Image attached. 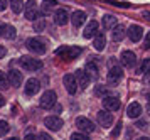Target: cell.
Masks as SVG:
<instances>
[{
	"mask_svg": "<svg viewBox=\"0 0 150 140\" xmlns=\"http://www.w3.org/2000/svg\"><path fill=\"white\" fill-rule=\"evenodd\" d=\"M39 81L35 80V78H30V80H27V83H25V95L27 96H32V95H35L37 91H39Z\"/></svg>",
	"mask_w": 150,
	"mask_h": 140,
	"instance_id": "cell-15",
	"label": "cell"
},
{
	"mask_svg": "<svg viewBox=\"0 0 150 140\" xmlns=\"http://www.w3.org/2000/svg\"><path fill=\"white\" fill-rule=\"evenodd\" d=\"M86 71H89L91 74H95V76H96V73H98V66H96L93 61H89L88 64H86Z\"/></svg>",
	"mask_w": 150,
	"mask_h": 140,
	"instance_id": "cell-31",
	"label": "cell"
},
{
	"mask_svg": "<svg viewBox=\"0 0 150 140\" xmlns=\"http://www.w3.org/2000/svg\"><path fill=\"white\" fill-rule=\"evenodd\" d=\"M39 15H41V12H37L35 9H30V10H27V12H25V19L37 20V19H39Z\"/></svg>",
	"mask_w": 150,
	"mask_h": 140,
	"instance_id": "cell-27",
	"label": "cell"
},
{
	"mask_svg": "<svg viewBox=\"0 0 150 140\" xmlns=\"http://www.w3.org/2000/svg\"><path fill=\"white\" fill-rule=\"evenodd\" d=\"M25 46H27L29 51H32V53H35V54H44L46 51H47L46 44H44L41 39H35V37H32V39H27Z\"/></svg>",
	"mask_w": 150,
	"mask_h": 140,
	"instance_id": "cell-3",
	"label": "cell"
},
{
	"mask_svg": "<svg viewBox=\"0 0 150 140\" xmlns=\"http://www.w3.org/2000/svg\"><path fill=\"white\" fill-rule=\"evenodd\" d=\"M143 47H145V49H150V32L147 34V37H145V42H143Z\"/></svg>",
	"mask_w": 150,
	"mask_h": 140,
	"instance_id": "cell-34",
	"label": "cell"
},
{
	"mask_svg": "<svg viewBox=\"0 0 150 140\" xmlns=\"http://www.w3.org/2000/svg\"><path fill=\"white\" fill-rule=\"evenodd\" d=\"M7 9V0H0V12H4Z\"/></svg>",
	"mask_w": 150,
	"mask_h": 140,
	"instance_id": "cell-37",
	"label": "cell"
},
{
	"mask_svg": "<svg viewBox=\"0 0 150 140\" xmlns=\"http://www.w3.org/2000/svg\"><path fill=\"white\" fill-rule=\"evenodd\" d=\"M76 127L79 128L81 132H84V134H91V132H95V123L89 120V118H84V117L76 118Z\"/></svg>",
	"mask_w": 150,
	"mask_h": 140,
	"instance_id": "cell-5",
	"label": "cell"
},
{
	"mask_svg": "<svg viewBox=\"0 0 150 140\" xmlns=\"http://www.w3.org/2000/svg\"><path fill=\"white\" fill-rule=\"evenodd\" d=\"M103 27H105V29H113V27H116V17L115 15L106 14V15L103 17Z\"/></svg>",
	"mask_w": 150,
	"mask_h": 140,
	"instance_id": "cell-23",
	"label": "cell"
},
{
	"mask_svg": "<svg viewBox=\"0 0 150 140\" xmlns=\"http://www.w3.org/2000/svg\"><path fill=\"white\" fill-rule=\"evenodd\" d=\"M4 27H5V24H2V22H0V36H2V32H4Z\"/></svg>",
	"mask_w": 150,
	"mask_h": 140,
	"instance_id": "cell-44",
	"label": "cell"
},
{
	"mask_svg": "<svg viewBox=\"0 0 150 140\" xmlns=\"http://www.w3.org/2000/svg\"><path fill=\"white\" fill-rule=\"evenodd\" d=\"M147 98H149V101H150V95H149V96H147Z\"/></svg>",
	"mask_w": 150,
	"mask_h": 140,
	"instance_id": "cell-48",
	"label": "cell"
},
{
	"mask_svg": "<svg viewBox=\"0 0 150 140\" xmlns=\"http://www.w3.org/2000/svg\"><path fill=\"white\" fill-rule=\"evenodd\" d=\"M5 54H7V51H5V47H4V46H0V58H4Z\"/></svg>",
	"mask_w": 150,
	"mask_h": 140,
	"instance_id": "cell-42",
	"label": "cell"
},
{
	"mask_svg": "<svg viewBox=\"0 0 150 140\" xmlns=\"http://www.w3.org/2000/svg\"><path fill=\"white\" fill-rule=\"evenodd\" d=\"M7 80H8V85H12L14 88H19L22 85V73L17 71V69H10L7 73Z\"/></svg>",
	"mask_w": 150,
	"mask_h": 140,
	"instance_id": "cell-9",
	"label": "cell"
},
{
	"mask_svg": "<svg viewBox=\"0 0 150 140\" xmlns=\"http://www.w3.org/2000/svg\"><path fill=\"white\" fill-rule=\"evenodd\" d=\"M95 95H98V96H103V95H106V88L105 86H98L95 90Z\"/></svg>",
	"mask_w": 150,
	"mask_h": 140,
	"instance_id": "cell-33",
	"label": "cell"
},
{
	"mask_svg": "<svg viewBox=\"0 0 150 140\" xmlns=\"http://www.w3.org/2000/svg\"><path fill=\"white\" fill-rule=\"evenodd\" d=\"M138 140H150V139H149V137H140Z\"/></svg>",
	"mask_w": 150,
	"mask_h": 140,
	"instance_id": "cell-45",
	"label": "cell"
},
{
	"mask_svg": "<svg viewBox=\"0 0 150 140\" xmlns=\"http://www.w3.org/2000/svg\"><path fill=\"white\" fill-rule=\"evenodd\" d=\"M110 5H116V7H123V9H125V7H130L128 4H120V2H108Z\"/></svg>",
	"mask_w": 150,
	"mask_h": 140,
	"instance_id": "cell-36",
	"label": "cell"
},
{
	"mask_svg": "<svg viewBox=\"0 0 150 140\" xmlns=\"http://www.w3.org/2000/svg\"><path fill=\"white\" fill-rule=\"evenodd\" d=\"M113 32H111V39L115 41V42H120V41H123V37L127 36V31H125V27L123 26H116L111 29Z\"/></svg>",
	"mask_w": 150,
	"mask_h": 140,
	"instance_id": "cell-20",
	"label": "cell"
},
{
	"mask_svg": "<svg viewBox=\"0 0 150 140\" xmlns=\"http://www.w3.org/2000/svg\"><path fill=\"white\" fill-rule=\"evenodd\" d=\"M56 100H57V96H56V93L52 91V90L46 91V93L41 96V108H44V110L52 108L56 105Z\"/></svg>",
	"mask_w": 150,
	"mask_h": 140,
	"instance_id": "cell-4",
	"label": "cell"
},
{
	"mask_svg": "<svg viewBox=\"0 0 150 140\" xmlns=\"http://www.w3.org/2000/svg\"><path fill=\"white\" fill-rule=\"evenodd\" d=\"M140 113H142V105L137 103V101H133V103L127 108V115H128L130 118H138Z\"/></svg>",
	"mask_w": 150,
	"mask_h": 140,
	"instance_id": "cell-19",
	"label": "cell"
},
{
	"mask_svg": "<svg viewBox=\"0 0 150 140\" xmlns=\"http://www.w3.org/2000/svg\"><path fill=\"white\" fill-rule=\"evenodd\" d=\"M2 36H4L5 39L12 41V39H15V36H17V31H15V27H14V26H5V27H4V32H2Z\"/></svg>",
	"mask_w": 150,
	"mask_h": 140,
	"instance_id": "cell-24",
	"label": "cell"
},
{
	"mask_svg": "<svg viewBox=\"0 0 150 140\" xmlns=\"http://www.w3.org/2000/svg\"><path fill=\"white\" fill-rule=\"evenodd\" d=\"M8 130H10V127H8L7 122H5V120H0V137H4Z\"/></svg>",
	"mask_w": 150,
	"mask_h": 140,
	"instance_id": "cell-29",
	"label": "cell"
},
{
	"mask_svg": "<svg viewBox=\"0 0 150 140\" xmlns=\"http://www.w3.org/2000/svg\"><path fill=\"white\" fill-rule=\"evenodd\" d=\"M4 105H5V98L0 95V107H4Z\"/></svg>",
	"mask_w": 150,
	"mask_h": 140,
	"instance_id": "cell-43",
	"label": "cell"
},
{
	"mask_svg": "<svg viewBox=\"0 0 150 140\" xmlns=\"http://www.w3.org/2000/svg\"><path fill=\"white\" fill-rule=\"evenodd\" d=\"M10 7H12L14 14H19L24 9V2L22 0H10Z\"/></svg>",
	"mask_w": 150,
	"mask_h": 140,
	"instance_id": "cell-25",
	"label": "cell"
},
{
	"mask_svg": "<svg viewBox=\"0 0 150 140\" xmlns=\"http://www.w3.org/2000/svg\"><path fill=\"white\" fill-rule=\"evenodd\" d=\"M135 127H140V128H147V123H145V122L143 120H140V122H137V125Z\"/></svg>",
	"mask_w": 150,
	"mask_h": 140,
	"instance_id": "cell-41",
	"label": "cell"
},
{
	"mask_svg": "<svg viewBox=\"0 0 150 140\" xmlns=\"http://www.w3.org/2000/svg\"><path fill=\"white\" fill-rule=\"evenodd\" d=\"M96 34H98V22L96 20H89L88 26L84 27L83 36H84V39H91V37H95Z\"/></svg>",
	"mask_w": 150,
	"mask_h": 140,
	"instance_id": "cell-13",
	"label": "cell"
},
{
	"mask_svg": "<svg viewBox=\"0 0 150 140\" xmlns=\"http://www.w3.org/2000/svg\"><path fill=\"white\" fill-rule=\"evenodd\" d=\"M81 54V47H76V46H62L56 51V56H59L62 59H76L78 56Z\"/></svg>",
	"mask_w": 150,
	"mask_h": 140,
	"instance_id": "cell-1",
	"label": "cell"
},
{
	"mask_svg": "<svg viewBox=\"0 0 150 140\" xmlns=\"http://www.w3.org/2000/svg\"><path fill=\"white\" fill-rule=\"evenodd\" d=\"M69 20V14L68 10H64V9H59V10H56L54 12V22L57 26H66Z\"/></svg>",
	"mask_w": 150,
	"mask_h": 140,
	"instance_id": "cell-14",
	"label": "cell"
},
{
	"mask_svg": "<svg viewBox=\"0 0 150 140\" xmlns=\"http://www.w3.org/2000/svg\"><path fill=\"white\" fill-rule=\"evenodd\" d=\"M71 22H73V26L74 27H81L84 22H86V14L83 12V10H76L73 12L71 15Z\"/></svg>",
	"mask_w": 150,
	"mask_h": 140,
	"instance_id": "cell-18",
	"label": "cell"
},
{
	"mask_svg": "<svg viewBox=\"0 0 150 140\" xmlns=\"http://www.w3.org/2000/svg\"><path fill=\"white\" fill-rule=\"evenodd\" d=\"M106 46V39H105V34H96L95 36V41H93V47H95L96 51H103Z\"/></svg>",
	"mask_w": 150,
	"mask_h": 140,
	"instance_id": "cell-21",
	"label": "cell"
},
{
	"mask_svg": "<svg viewBox=\"0 0 150 140\" xmlns=\"http://www.w3.org/2000/svg\"><path fill=\"white\" fill-rule=\"evenodd\" d=\"M8 86H10V85H8V80H7V74L0 73V90H7Z\"/></svg>",
	"mask_w": 150,
	"mask_h": 140,
	"instance_id": "cell-28",
	"label": "cell"
},
{
	"mask_svg": "<svg viewBox=\"0 0 150 140\" xmlns=\"http://www.w3.org/2000/svg\"><path fill=\"white\" fill-rule=\"evenodd\" d=\"M138 73L150 74V58H147V59L142 61V64H140V71H138Z\"/></svg>",
	"mask_w": 150,
	"mask_h": 140,
	"instance_id": "cell-26",
	"label": "cell"
},
{
	"mask_svg": "<svg viewBox=\"0 0 150 140\" xmlns=\"http://www.w3.org/2000/svg\"><path fill=\"white\" fill-rule=\"evenodd\" d=\"M147 112H149V115H150V105H149V107H147Z\"/></svg>",
	"mask_w": 150,
	"mask_h": 140,
	"instance_id": "cell-47",
	"label": "cell"
},
{
	"mask_svg": "<svg viewBox=\"0 0 150 140\" xmlns=\"http://www.w3.org/2000/svg\"><path fill=\"white\" fill-rule=\"evenodd\" d=\"M39 140H52V137L49 134H44V132H42V134L39 135Z\"/></svg>",
	"mask_w": 150,
	"mask_h": 140,
	"instance_id": "cell-35",
	"label": "cell"
},
{
	"mask_svg": "<svg viewBox=\"0 0 150 140\" xmlns=\"http://www.w3.org/2000/svg\"><path fill=\"white\" fill-rule=\"evenodd\" d=\"M62 83H64V88H66V91L69 95H74L78 91V83H76L74 74H66L62 78Z\"/></svg>",
	"mask_w": 150,
	"mask_h": 140,
	"instance_id": "cell-7",
	"label": "cell"
},
{
	"mask_svg": "<svg viewBox=\"0 0 150 140\" xmlns=\"http://www.w3.org/2000/svg\"><path fill=\"white\" fill-rule=\"evenodd\" d=\"M103 107L106 112H116L120 108V100L116 96H105L103 98Z\"/></svg>",
	"mask_w": 150,
	"mask_h": 140,
	"instance_id": "cell-8",
	"label": "cell"
},
{
	"mask_svg": "<svg viewBox=\"0 0 150 140\" xmlns=\"http://www.w3.org/2000/svg\"><path fill=\"white\" fill-rule=\"evenodd\" d=\"M74 78H76V83H78V86L86 88V86L89 85V76H88V73H86V71H83V69L76 71Z\"/></svg>",
	"mask_w": 150,
	"mask_h": 140,
	"instance_id": "cell-17",
	"label": "cell"
},
{
	"mask_svg": "<svg viewBox=\"0 0 150 140\" xmlns=\"http://www.w3.org/2000/svg\"><path fill=\"white\" fill-rule=\"evenodd\" d=\"M24 140H39V137H35V135L29 134V135H25V139H24Z\"/></svg>",
	"mask_w": 150,
	"mask_h": 140,
	"instance_id": "cell-40",
	"label": "cell"
},
{
	"mask_svg": "<svg viewBox=\"0 0 150 140\" xmlns=\"http://www.w3.org/2000/svg\"><path fill=\"white\" fill-rule=\"evenodd\" d=\"M44 27H46V22H44L42 19L41 20L37 19L34 22V31H35V32H41V31H44Z\"/></svg>",
	"mask_w": 150,
	"mask_h": 140,
	"instance_id": "cell-30",
	"label": "cell"
},
{
	"mask_svg": "<svg viewBox=\"0 0 150 140\" xmlns=\"http://www.w3.org/2000/svg\"><path fill=\"white\" fill-rule=\"evenodd\" d=\"M71 140H89L88 135H84L83 132H76V134L71 135Z\"/></svg>",
	"mask_w": 150,
	"mask_h": 140,
	"instance_id": "cell-32",
	"label": "cell"
},
{
	"mask_svg": "<svg viewBox=\"0 0 150 140\" xmlns=\"http://www.w3.org/2000/svg\"><path fill=\"white\" fill-rule=\"evenodd\" d=\"M44 125H46L49 130L57 132V130H61V127H62V120L59 117H47V118L44 120Z\"/></svg>",
	"mask_w": 150,
	"mask_h": 140,
	"instance_id": "cell-11",
	"label": "cell"
},
{
	"mask_svg": "<svg viewBox=\"0 0 150 140\" xmlns=\"http://www.w3.org/2000/svg\"><path fill=\"white\" fill-rule=\"evenodd\" d=\"M96 118H98V123L105 128L111 127V123H113V115L108 113L106 110H100V112L96 113Z\"/></svg>",
	"mask_w": 150,
	"mask_h": 140,
	"instance_id": "cell-6",
	"label": "cell"
},
{
	"mask_svg": "<svg viewBox=\"0 0 150 140\" xmlns=\"http://www.w3.org/2000/svg\"><path fill=\"white\" fill-rule=\"evenodd\" d=\"M21 64H22V68L27 69V71H39V69H42V61L34 59V58H29V56L21 58Z\"/></svg>",
	"mask_w": 150,
	"mask_h": 140,
	"instance_id": "cell-2",
	"label": "cell"
},
{
	"mask_svg": "<svg viewBox=\"0 0 150 140\" xmlns=\"http://www.w3.org/2000/svg\"><path fill=\"white\" fill-rule=\"evenodd\" d=\"M120 130H122V122H120V123H118V125H116L115 132H113V137H116V135L120 134Z\"/></svg>",
	"mask_w": 150,
	"mask_h": 140,
	"instance_id": "cell-38",
	"label": "cell"
},
{
	"mask_svg": "<svg viewBox=\"0 0 150 140\" xmlns=\"http://www.w3.org/2000/svg\"><path fill=\"white\" fill-rule=\"evenodd\" d=\"M7 140H19L17 137H10V139H7Z\"/></svg>",
	"mask_w": 150,
	"mask_h": 140,
	"instance_id": "cell-46",
	"label": "cell"
},
{
	"mask_svg": "<svg viewBox=\"0 0 150 140\" xmlns=\"http://www.w3.org/2000/svg\"><path fill=\"white\" fill-rule=\"evenodd\" d=\"M122 76H123V71H122V68H120V66L110 68V71H108V83H110V85H116L118 81L122 80Z\"/></svg>",
	"mask_w": 150,
	"mask_h": 140,
	"instance_id": "cell-10",
	"label": "cell"
},
{
	"mask_svg": "<svg viewBox=\"0 0 150 140\" xmlns=\"http://www.w3.org/2000/svg\"><path fill=\"white\" fill-rule=\"evenodd\" d=\"M122 64L123 66H127V68H132V66H135V61H137V58H135V54L132 53V51H123L122 53Z\"/></svg>",
	"mask_w": 150,
	"mask_h": 140,
	"instance_id": "cell-16",
	"label": "cell"
},
{
	"mask_svg": "<svg viewBox=\"0 0 150 140\" xmlns=\"http://www.w3.org/2000/svg\"><path fill=\"white\" fill-rule=\"evenodd\" d=\"M142 34H143V29L140 26H130L128 31H127V36H128L130 41H133V42H138V41L142 39Z\"/></svg>",
	"mask_w": 150,
	"mask_h": 140,
	"instance_id": "cell-12",
	"label": "cell"
},
{
	"mask_svg": "<svg viewBox=\"0 0 150 140\" xmlns=\"http://www.w3.org/2000/svg\"><path fill=\"white\" fill-rule=\"evenodd\" d=\"M56 5H57L56 0H44V4L41 5V12L44 14V15H47V14H51L52 10H54Z\"/></svg>",
	"mask_w": 150,
	"mask_h": 140,
	"instance_id": "cell-22",
	"label": "cell"
},
{
	"mask_svg": "<svg viewBox=\"0 0 150 140\" xmlns=\"http://www.w3.org/2000/svg\"><path fill=\"white\" fill-rule=\"evenodd\" d=\"M25 7H27V10H30V9H34V7H35V2H34V0H29Z\"/></svg>",
	"mask_w": 150,
	"mask_h": 140,
	"instance_id": "cell-39",
	"label": "cell"
}]
</instances>
